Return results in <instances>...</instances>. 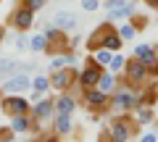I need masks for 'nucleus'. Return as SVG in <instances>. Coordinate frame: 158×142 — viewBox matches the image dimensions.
<instances>
[{"label": "nucleus", "mask_w": 158, "mask_h": 142, "mask_svg": "<svg viewBox=\"0 0 158 142\" xmlns=\"http://www.w3.org/2000/svg\"><path fill=\"white\" fill-rule=\"evenodd\" d=\"M148 82H150V74H148V66L140 61V58L129 55L124 63V74L118 76V84H127L132 90H145Z\"/></svg>", "instance_id": "nucleus-1"}, {"label": "nucleus", "mask_w": 158, "mask_h": 142, "mask_svg": "<svg viewBox=\"0 0 158 142\" xmlns=\"http://www.w3.org/2000/svg\"><path fill=\"white\" fill-rule=\"evenodd\" d=\"M79 105L92 116H100L106 111H111V92H103L100 87H87L79 90Z\"/></svg>", "instance_id": "nucleus-2"}, {"label": "nucleus", "mask_w": 158, "mask_h": 142, "mask_svg": "<svg viewBox=\"0 0 158 142\" xmlns=\"http://www.w3.org/2000/svg\"><path fill=\"white\" fill-rule=\"evenodd\" d=\"M142 126L137 124L135 113H113V121H111V134H113V142H129L140 134Z\"/></svg>", "instance_id": "nucleus-3"}, {"label": "nucleus", "mask_w": 158, "mask_h": 142, "mask_svg": "<svg viewBox=\"0 0 158 142\" xmlns=\"http://www.w3.org/2000/svg\"><path fill=\"white\" fill-rule=\"evenodd\" d=\"M137 105H140V90L118 84L111 92V113H132Z\"/></svg>", "instance_id": "nucleus-4"}, {"label": "nucleus", "mask_w": 158, "mask_h": 142, "mask_svg": "<svg viewBox=\"0 0 158 142\" xmlns=\"http://www.w3.org/2000/svg\"><path fill=\"white\" fill-rule=\"evenodd\" d=\"M50 90H56V92L79 90V68H74V66L50 68Z\"/></svg>", "instance_id": "nucleus-5"}, {"label": "nucleus", "mask_w": 158, "mask_h": 142, "mask_svg": "<svg viewBox=\"0 0 158 142\" xmlns=\"http://www.w3.org/2000/svg\"><path fill=\"white\" fill-rule=\"evenodd\" d=\"M32 24H34V11H32L29 6H24L21 0H19L16 8L8 13L6 26H13L16 32H27V29H32Z\"/></svg>", "instance_id": "nucleus-6"}, {"label": "nucleus", "mask_w": 158, "mask_h": 142, "mask_svg": "<svg viewBox=\"0 0 158 142\" xmlns=\"http://www.w3.org/2000/svg\"><path fill=\"white\" fill-rule=\"evenodd\" d=\"M106 71V68L100 66V63H95V58L87 55L85 58V66L79 68V90H87V87H98V82H100V74Z\"/></svg>", "instance_id": "nucleus-7"}, {"label": "nucleus", "mask_w": 158, "mask_h": 142, "mask_svg": "<svg viewBox=\"0 0 158 142\" xmlns=\"http://www.w3.org/2000/svg\"><path fill=\"white\" fill-rule=\"evenodd\" d=\"M0 111L3 116H19V113H32V103L24 95H3L0 97Z\"/></svg>", "instance_id": "nucleus-8"}, {"label": "nucleus", "mask_w": 158, "mask_h": 142, "mask_svg": "<svg viewBox=\"0 0 158 142\" xmlns=\"http://www.w3.org/2000/svg\"><path fill=\"white\" fill-rule=\"evenodd\" d=\"M3 95H24V92H32V76L27 71H19V74L8 76L3 84H0Z\"/></svg>", "instance_id": "nucleus-9"}, {"label": "nucleus", "mask_w": 158, "mask_h": 142, "mask_svg": "<svg viewBox=\"0 0 158 142\" xmlns=\"http://www.w3.org/2000/svg\"><path fill=\"white\" fill-rule=\"evenodd\" d=\"M111 29H116L111 18H106L103 24H98V26H95V32H92L90 37L85 40V50H87V53H95L98 47H103V45H106V34L111 32Z\"/></svg>", "instance_id": "nucleus-10"}, {"label": "nucleus", "mask_w": 158, "mask_h": 142, "mask_svg": "<svg viewBox=\"0 0 158 142\" xmlns=\"http://www.w3.org/2000/svg\"><path fill=\"white\" fill-rule=\"evenodd\" d=\"M108 8V16L111 21H124V18H129L132 13H135V6H132L129 0H103Z\"/></svg>", "instance_id": "nucleus-11"}, {"label": "nucleus", "mask_w": 158, "mask_h": 142, "mask_svg": "<svg viewBox=\"0 0 158 142\" xmlns=\"http://www.w3.org/2000/svg\"><path fill=\"white\" fill-rule=\"evenodd\" d=\"M53 100H56V113H74L79 105V97H74V92H58Z\"/></svg>", "instance_id": "nucleus-12"}, {"label": "nucleus", "mask_w": 158, "mask_h": 142, "mask_svg": "<svg viewBox=\"0 0 158 142\" xmlns=\"http://www.w3.org/2000/svg\"><path fill=\"white\" fill-rule=\"evenodd\" d=\"M53 132H56L58 137H66L74 132V119L71 113H56L53 116Z\"/></svg>", "instance_id": "nucleus-13"}, {"label": "nucleus", "mask_w": 158, "mask_h": 142, "mask_svg": "<svg viewBox=\"0 0 158 142\" xmlns=\"http://www.w3.org/2000/svg\"><path fill=\"white\" fill-rule=\"evenodd\" d=\"M53 24L61 26L63 32H71V29L79 26V16H77V13H71V11H58L56 16H53Z\"/></svg>", "instance_id": "nucleus-14"}, {"label": "nucleus", "mask_w": 158, "mask_h": 142, "mask_svg": "<svg viewBox=\"0 0 158 142\" xmlns=\"http://www.w3.org/2000/svg\"><path fill=\"white\" fill-rule=\"evenodd\" d=\"M132 113H135V119H137V124H140V126H150V124H156V121H158V113H156L153 105H137Z\"/></svg>", "instance_id": "nucleus-15"}, {"label": "nucleus", "mask_w": 158, "mask_h": 142, "mask_svg": "<svg viewBox=\"0 0 158 142\" xmlns=\"http://www.w3.org/2000/svg\"><path fill=\"white\" fill-rule=\"evenodd\" d=\"M11 126L16 134H27V132L34 129V119L32 113H19V116H11Z\"/></svg>", "instance_id": "nucleus-16"}, {"label": "nucleus", "mask_w": 158, "mask_h": 142, "mask_svg": "<svg viewBox=\"0 0 158 142\" xmlns=\"http://www.w3.org/2000/svg\"><path fill=\"white\" fill-rule=\"evenodd\" d=\"M21 71V63L16 58H0V79H8V76L19 74Z\"/></svg>", "instance_id": "nucleus-17"}, {"label": "nucleus", "mask_w": 158, "mask_h": 142, "mask_svg": "<svg viewBox=\"0 0 158 142\" xmlns=\"http://www.w3.org/2000/svg\"><path fill=\"white\" fill-rule=\"evenodd\" d=\"M98 87H100L103 92H113V90L118 87V76L113 74V71H108V68H106V71L100 74V82H98Z\"/></svg>", "instance_id": "nucleus-18"}, {"label": "nucleus", "mask_w": 158, "mask_h": 142, "mask_svg": "<svg viewBox=\"0 0 158 142\" xmlns=\"http://www.w3.org/2000/svg\"><path fill=\"white\" fill-rule=\"evenodd\" d=\"M116 32L121 34V40H124V42H132V40L137 37V29H135V24H132L129 18H124V21L118 24V26H116Z\"/></svg>", "instance_id": "nucleus-19"}, {"label": "nucleus", "mask_w": 158, "mask_h": 142, "mask_svg": "<svg viewBox=\"0 0 158 142\" xmlns=\"http://www.w3.org/2000/svg\"><path fill=\"white\" fill-rule=\"evenodd\" d=\"M124 63H127V55L124 53H113V58H111V63H108V71H113L116 76H121L124 74Z\"/></svg>", "instance_id": "nucleus-20"}, {"label": "nucleus", "mask_w": 158, "mask_h": 142, "mask_svg": "<svg viewBox=\"0 0 158 142\" xmlns=\"http://www.w3.org/2000/svg\"><path fill=\"white\" fill-rule=\"evenodd\" d=\"M29 50H32V53H45V50H48V37H45V32L29 37Z\"/></svg>", "instance_id": "nucleus-21"}, {"label": "nucleus", "mask_w": 158, "mask_h": 142, "mask_svg": "<svg viewBox=\"0 0 158 142\" xmlns=\"http://www.w3.org/2000/svg\"><path fill=\"white\" fill-rule=\"evenodd\" d=\"M92 58H95V63H100L103 68H108V63H111V58H113V50H108V47H98L95 53H90Z\"/></svg>", "instance_id": "nucleus-22"}, {"label": "nucleus", "mask_w": 158, "mask_h": 142, "mask_svg": "<svg viewBox=\"0 0 158 142\" xmlns=\"http://www.w3.org/2000/svg\"><path fill=\"white\" fill-rule=\"evenodd\" d=\"M129 21L132 24H135V29H137V32H145V29H148V24H150V18H148L145 16V13H132V16H129Z\"/></svg>", "instance_id": "nucleus-23"}, {"label": "nucleus", "mask_w": 158, "mask_h": 142, "mask_svg": "<svg viewBox=\"0 0 158 142\" xmlns=\"http://www.w3.org/2000/svg\"><path fill=\"white\" fill-rule=\"evenodd\" d=\"M32 87L34 90H42V92H48L50 90V74H37V76H32Z\"/></svg>", "instance_id": "nucleus-24"}, {"label": "nucleus", "mask_w": 158, "mask_h": 142, "mask_svg": "<svg viewBox=\"0 0 158 142\" xmlns=\"http://www.w3.org/2000/svg\"><path fill=\"white\" fill-rule=\"evenodd\" d=\"M13 45H16V50H29V37L24 32H16V37H13Z\"/></svg>", "instance_id": "nucleus-25"}, {"label": "nucleus", "mask_w": 158, "mask_h": 142, "mask_svg": "<svg viewBox=\"0 0 158 142\" xmlns=\"http://www.w3.org/2000/svg\"><path fill=\"white\" fill-rule=\"evenodd\" d=\"M21 3H24V6H29L34 13H37V11H42V8H45V3H48V0H21Z\"/></svg>", "instance_id": "nucleus-26"}, {"label": "nucleus", "mask_w": 158, "mask_h": 142, "mask_svg": "<svg viewBox=\"0 0 158 142\" xmlns=\"http://www.w3.org/2000/svg\"><path fill=\"white\" fill-rule=\"evenodd\" d=\"M82 8H85L87 13H92V11L100 8V0H82Z\"/></svg>", "instance_id": "nucleus-27"}, {"label": "nucleus", "mask_w": 158, "mask_h": 142, "mask_svg": "<svg viewBox=\"0 0 158 142\" xmlns=\"http://www.w3.org/2000/svg\"><path fill=\"white\" fill-rule=\"evenodd\" d=\"M100 142H113V134H111V126H103L100 129V137H98Z\"/></svg>", "instance_id": "nucleus-28"}, {"label": "nucleus", "mask_w": 158, "mask_h": 142, "mask_svg": "<svg viewBox=\"0 0 158 142\" xmlns=\"http://www.w3.org/2000/svg\"><path fill=\"white\" fill-rule=\"evenodd\" d=\"M137 140L140 142H158V134L156 132H145V134H137Z\"/></svg>", "instance_id": "nucleus-29"}, {"label": "nucleus", "mask_w": 158, "mask_h": 142, "mask_svg": "<svg viewBox=\"0 0 158 142\" xmlns=\"http://www.w3.org/2000/svg\"><path fill=\"white\" fill-rule=\"evenodd\" d=\"M42 97H45V92H42V90H34V87H32V95H29V103H37V100H42Z\"/></svg>", "instance_id": "nucleus-30"}, {"label": "nucleus", "mask_w": 158, "mask_h": 142, "mask_svg": "<svg viewBox=\"0 0 158 142\" xmlns=\"http://www.w3.org/2000/svg\"><path fill=\"white\" fill-rule=\"evenodd\" d=\"M142 3H145L150 11H158V0H142Z\"/></svg>", "instance_id": "nucleus-31"}, {"label": "nucleus", "mask_w": 158, "mask_h": 142, "mask_svg": "<svg viewBox=\"0 0 158 142\" xmlns=\"http://www.w3.org/2000/svg\"><path fill=\"white\" fill-rule=\"evenodd\" d=\"M6 42V24H0V45Z\"/></svg>", "instance_id": "nucleus-32"}, {"label": "nucleus", "mask_w": 158, "mask_h": 142, "mask_svg": "<svg viewBox=\"0 0 158 142\" xmlns=\"http://www.w3.org/2000/svg\"><path fill=\"white\" fill-rule=\"evenodd\" d=\"M156 55H158V45H156Z\"/></svg>", "instance_id": "nucleus-33"}]
</instances>
